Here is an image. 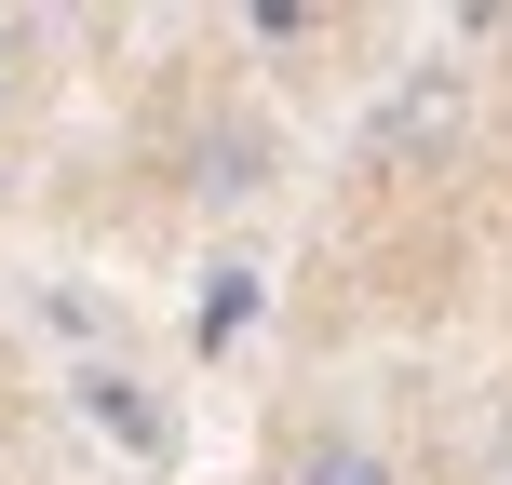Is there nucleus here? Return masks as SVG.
I'll return each instance as SVG.
<instances>
[{
	"mask_svg": "<svg viewBox=\"0 0 512 485\" xmlns=\"http://www.w3.org/2000/svg\"><path fill=\"white\" fill-rule=\"evenodd\" d=\"M297 485H405V472H391L378 445H351V432H324V445H310V459H297Z\"/></svg>",
	"mask_w": 512,
	"mask_h": 485,
	"instance_id": "1",
	"label": "nucleus"
},
{
	"mask_svg": "<svg viewBox=\"0 0 512 485\" xmlns=\"http://www.w3.org/2000/svg\"><path fill=\"white\" fill-rule=\"evenodd\" d=\"M81 391H95V418H108V432H122V445H162V418L135 405V378H81Z\"/></svg>",
	"mask_w": 512,
	"mask_h": 485,
	"instance_id": "2",
	"label": "nucleus"
}]
</instances>
